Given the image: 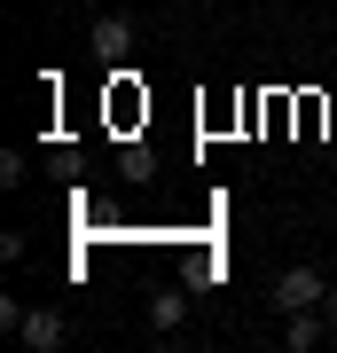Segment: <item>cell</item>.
<instances>
[{
  "label": "cell",
  "mask_w": 337,
  "mask_h": 353,
  "mask_svg": "<svg viewBox=\"0 0 337 353\" xmlns=\"http://www.w3.org/2000/svg\"><path fill=\"white\" fill-rule=\"evenodd\" d=\"M329 299V283L314 275V267H283L275 275V314H306V306H322Z\"/></svg>",
  "instance_id": "6da1fadb"
},
{
  "label": "cell",
  "mask_w": 337,
  "mask_h": 353,
  "mask_svg": "<svg viewBox=\"0 0 337 353\" xmlns=\"http://www.w3.org/2000/svg\"><path fill=\"white\" fill-rule=\"evenodd\" d=\"M322 338H337L322 306H306V314H283V345H290V353H314V345H322Z\"/></svg>",
  "instance_id": "7a4b0ae2"
},
{
  "label": "cell",
  "mask_w": 337,
  "mask_h": 353,
  "mask_svg": "<svg viewBox=\"0 0 337 353\" xmlns=\"http://www.w3.org/2000/svg\"><path fill=\"white\" fill-rule=\"evenodd\" d=\"M16 338H24L32 353H55V345H63V314H55V306H39V314L16 322Z\"/></svg>",
  "instance_id": "3957f363"
},
{
  "label": "cell",
  "mask_w": 337,
  "mask_h": 353,
  "mask_svg": "<svg viewBox=\"0 0 337 353\" xmlns=\"http://www.w3.org/2000/svg\"><path fill=\"white\" fill-rule=\"evenodd\" d=\"M87 48L102 55V63H110V55H125V48H134V24H125V16H94V32H87Z\"/></svg>",
  "instance_id": "277c9868"
},
{
  "label": "cell",
  "mask_w": 337,
  "mask_h": 353,
  "mask_svg": "<svg viewBox=\"0 0 337 353\" xmlns=\"http://www.w3.org/2000/svg\"><path fill=\"white\" fill-rule=\"evenodd\" d=\"M181 314H188V306H181V290H165V299L150 306V322H157V330H181Z\"/></svg>",
  "instance_id": "5b68a950"
},
{
  "label": "cell",
  "mask_w": 337,
  "mask_h": 353,
  "mask_svg": "<svg viewBox=\"0 0 337 353\" xmlns=\"http://www.w3.org/2000/svg\"><path fill=\"white\" fill-rule=\"evenodd\" d=\"M322 314H329V330H337V290H329V299H322Z\"/></svg>",
  "instance_id": "8992f818"
}]
</instances>
